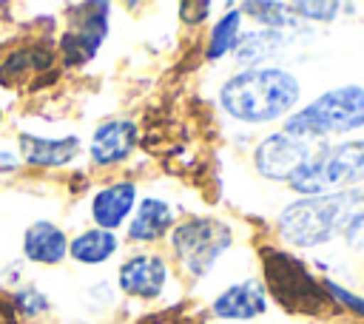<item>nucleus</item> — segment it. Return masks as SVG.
<instances>
[{
    "label": "nucleus",
    "mask_w": 364,
    "mask_h": 324,
    "mask_svg": "<svg viewBox=\"0 0 364 324\" xmlns=\"http://www.w3.org/2000/svg\"><path fill=\"white\" fill-rule=\"evenodd\" d=\"M299 80L284 68H245L219 88L222 108L242 122H273L299 105Z\"/></svg>",
    "instance_id": "f257e3e1"
},
{
    "label": "nucleus",
    "mask_w": 364,
    "mask_h": 324,
    "mask_svg": "<svg viewBox=\"0 0 364 324\" xmlns=\"http://www.w3.org/2000/svg\"><path fill=\"white\" fill-rule=\"evenodd\" d=\"M364 210V188L336 190L324 196H301L279 213V236L296 247H318Z\"/></svg>",
    "instance_id": "f03ea898"
},
{
    "label": "nucleus",
    "mask_w": 364,
    "mask_h": 324,
    "mask_svg": "<svg viewBox=\"0 0 364 324\" xmlns=\"http://www.w3.org/2000/svg\"><path fill=\"white\" fill-rule=\"evenodd\" d=\"M262 270H264V293H270L287 313L318 315L338 307L327 293L324 281H318L307 270V264L293 253L262 247Z\"/></svg>",
    "instance_id": "7ed1b4c3"
},
{
    "label": "nucleus",
    "mask_w": 364,
    "mask_h": 324,
    "mask_svg": "<svg viewBox=\"0 0 364 324\" xmlns=\"http://www.w3.org/2000/svg\"><path fill=\"white\" fill-rule=\"evenodd\" d=\"M355 128H364V88L353 82L324 91L284 119V134L304 142L350 134Z\"/></svg>",
    "instance_id": "20e7f679"
},
{
    "label": "nucleus",
    "mask_w": 364,
    "mask_h": 324,
    "mask_svg": "<svg viewBox=\"0 0 364 324\" xmlns=\"http://www.w3.org/2000/svg\"><path fill=\"white\" fill-rule=\"evenodd\" d=\"M358 182H364V139H347L316 148L310 162L290 179V188L301 196H324L358 188Z\"/></svg>",
    "instance_id": "39448f33"
},
{
    "label": "nucleus",
    "mask_w": 364,
    "mask_h": 324,
    "mask_svg": "<svg viewBox=\"0 0 364 324\" xmlns=\"http://www.w3.org/2000/svg\"><path fill=\"white\" fill-rule=\"evenodd\" d=\"M65 28L54 34V51L60 68H82L88 65L108 37L111 3H68L65 6Z\"/></svg>",
    "instance_id": "423d86ee"
},
{
    "label": "nucleus",
    "mask_w": 364,
    "mask_h": 324,
    "mask_svg": "<svg viewBox=\"0 0 364 324\" xmlns=\"http://www.w3.org/2000/svg\"><path fill=\"white\" fill-rule=\"evenodd\" d=\"M60 63L51 40L26 37L9 43L0 51V88L6 91H40L60 80Z\"/></svg>",
    "instance_id": "0eeeda50"
},
{
    "label": "nucleus",
    "mask_w": 364,
    "mask_h": 324,
    "mask_svg": "<svg viewBox=\"0 0 364 324\" xmlns=\"http://www.w3.org/2000/svg\"><path fill=\"white\" fill-rule=\"evenodd\" d=\"M230 227L213 216L185 219L171 227V250L188 276H205L213 261L230 247Z\"/></svg>",
    "instance_id": "6e6552de"
},
{
    "label": "nucleus",
    "mask_w": 364,
    "mask_h": 324,
    "mask_svg": "<svg viewBox=\"0 0 364 324\" xmlns=\"http://www.w3.org/2000/svg\"><path fill=\"white\" fill-rule=\"evenodd\" d=\"M313 145L304 142V139H296L284 131L279 134H270L264 136L259 145H256V153H253V165L256 171L264 176V179H273V182H290L313 156Z\"/></svg>",
    "instance_id": "1a4fd4ad"
},
{
    "label": "nucleus",
    "mask_w": 364,
    "mask_h": 324,
    "mask_svg": "<svg viewBox=\"0 0 364 324\" xmlns=\"http://www.w3.org/2000/svg\"><path fill=\"white\" fill-rule=\"evenodd\" d=\"M14 148L23 159V168L31 171H60L68 168L80 153H82V139L77 134L65 136H43L34 131H17L14 134Z\"/></svg>",
    "instance_id": "9d476101"
},
{
    "label": "nucleus",
    "mask_w": 364,
    "mask_h": 324,
    "mask_svg": "<svg viewBox=\"0 0 364 324\" xmlns=\"http://www.w3.org/2000/svg\"><path fill=\"white\" fill-rule=\"evenodd\" d=\"M165 284H168V261L159 253L136 250L128 259H122V264L117 267V287L131 298L151 301L162 296Z\"/></svg>",
    "instance_id": "9b49d317"
},
{
    "label": "nucleus",
    "mask_w": 364,
    "mask_h": 324,
    "mask_svg": "<svg viewBox=\"0 0 364 324\" xmlns=\"http://www.w3.org/2000/svg\"><path fill=\"white\" fill-rule=\"evenodd\" d=\"M136 139H139L136 122L125 117H114L94 128L85 153L94 168H117L136 151Z\"/></svg>",
    "instance_id": "f8f14e48"
},
{
    "label": "nucleus",
    "mask_w": 364,
    "mask_h": 324,
    "mask_svg": "<svg viewBox=\"0 0 364 324\" xmlns=\"http://www.w3.org/2000/svg\"><path fill=\"white\" fill-rule=\"evenodd\" d=\"M136 182L131 179H114L105 182L102 188H97L88 199V216L94 222V227L100 230H111L117 233L134 213L136 207Z\"/></svg>",
    "instance_id": "ddd939ff"
},
{
    "label": "nucleus",
    "mask_w": 364,
    "mask_h": 324,
    "mask_svg": "<svg viewBox=\"0 0 364 324\" xmlns=\"http://www.w3.org/2000/svg\"><path fill=\"white\" fill-rule=\"evenodd\" d=\"M20 256L37 267H60L68 259V233L54 219H34L20 236Z\"/></svg>",
    "instance_id": "4468645a"
},
{
    "label": "nucleus",
    "mask_w": 364,
    "mask_h": 324,
    "mask_svg": "<svg viewBox=\"0 0 364 324\" xmlns=\"http://www.w3.org/2000/svg\"><path fill=\"white\" fill-rule=\"evenodd\" d=\"M173 227V207L159 196L136 199L131 219L125 222V239L134 244H154Z\"/></svg>",
    "instance_id": "2eb2a0df"
},
{
    "label": "nucleus",
    "mask_w": 364,
    "mask_h": 324,
    "mask_svg": "<svg viewBox=\"0 0 364 324\" xmlns=\"http://www.w3.org/2000/svg\"><path fill=\"white\" fill-rule=\"evenodd\" d=\"M210 310H213V315L228 318V321H247L267 310V293L259 281L245 279V281H236L228 290H222L213 298Z\"/></svg>",
    "instance_id": "dca6fc26"
},
{
    "label": "nucleus",
    "mask_w": 364,
    "mask_h": 324,
    "mask_svg": "<svg viewBox=\"0 0 364 324\" xmlns=\"http://www.w3.org/2000/svg\"><path fill=\"white\" fill-rule=\"evenodd\" d=\"M119 250V236L100 227H82L80 233L68 236V259L82 267H100L111 261Z\"/></svg>",
    "instance_id": "f3484780"
},
{
    "label": "nucleus",
    "mask_w": 364,
    "mask_h": 324,
    "mask_svg": "<svg viewBox=\"0 0 364 324\" xmlns=\"http://www.w3.org/2000/svg\"><path fill=\"white\" fill-rule=\"evenodd\" d=\"M293 40H296L293 31H279V28H259V31H250V34H239V43L233 48L236 63L256 68L259 60H267L270 54L282 51Z\"/></svg>",
    "instance_id": "a211bd4d"
},
{
    "label": "nucleus",
    "mask_w": 364,
    "mask_h": 324,
    "mask_svg": "<svg viewBox=\"0 0 364 324\" xmlns=\"http://www.w3.org/2000/svg\"><path fill=\"white\" fill-rule=\"evenodd\" d=\"M6 293H9V298H11V304H14V310H17L23 324H40L54 310L51 298L37 284H31V281H20L17 287H11Z\"/></svg>",
    "instance_id": "6ab92c4d"
},
{
    "label": "nucleus",
    "mask_w": 364,
    "mask_h": 324,
    "mask_svg": "<svg viewBox=\"0 0 364 324\" xmlns=\"http://www.w3.org/2000/svg\"><path fill=\"white\" fill-rule=\"evenodd\" d=\"M239 26H242V11L239 9H228L216 20V26L210 28V37H208V45H205V57L208 60H219L228 51H233L236 43H239Z\"/></svg>",
    "instance_id": "aec40b11"
},
{
    "label": "nucleus",
    "mask_w": 364,
    "mask_h": 324,
    "mask_svg": "<svg viewBox=\"0 0 364 324\" xmlns=\"http://www.w3.org/2000/svg\"><path fill=\"white\" fill-rule=\"evenodd\" d=\"M245 14H250L253 20L262 23V28H279V31H293L299 28V17L290 11V3H245L242 6Z\"/></svg>",
    "instance_id": "412c9836"
},
{
    "label": "nucleus",
    "mask_w": 364,
    "mask_h": 324,
    "mask_svg": "<svg viewBox=\"0 0 364 324\" xmlns=\"http://www.w3.org/2000/svg\"><path fill=\"white\" fill-rule=\"evenodd\" d=\"M290 11L299 17V20H318V23H330L338 17L341 11V3H310V0H299V3H290Z\"/></svg>",
    "instance_id": "4be33fe9"
},
{
    "label": "nucleus",
    "mask_w": 364,
    "mask_h": 324,
    "mask_svg": "<svg viewBox=\"0 0 364 324\" xmlns=\"http://www.w3.org/2000/svg\"><path fill=\"white\" fill-rule=\"evenodd\" d=\"M324 287H327V293L333 296L336 304H344V310H350V313L364 318V298L361 296H355V293H350V290H344V287H338L333 281H324Z\"/></svg>",
    "instance_id": "5701e85b"
},
{
    "label": "nucleus",
    "mask_w": 364,
    "mask_h": 324,
    "mask_svg": "<svg viewBox=\"0 0 364 324\" xmlns=\"http://www.w3.org/2000/svg\"><path fill=\"white\" fill-rule=\"evenodd\" d=\"M23 171V159L14 142H0V176H17Z\"/></svg>",
    "instance_id": "b1692460"
},
{
    "label": "nucleus",
    "mask_w": 364,
    "mask_h": 324,
    "mask_svg": "<svg viewBox=\"0 0 364 324\" xmlns=\"http://www.w3.org/2000/svg\"><path fill=\"white\" fill-rule=\"evenodd\" d=\"M208 11H210V3L208 0H185V3H179V17L185 20V23H191V26H196V23H202L205 17H208Z\"/></svg>",
    "instance_id": "393cba45"
},
{
    "label": "nucleus",
    "mask_w": 364,
    "mask_h": 324,
    "mask_svg": "<svg viewBox=\"0 0 364 324\" xmlns=\"http://www.w3.org/2000/svg\"><path fill=\"white\" fill-rule=\"evenodd\" d=\"M344 239H347V244H353V247L364 244V210L344 227Z\"/></svg>",
    "instance_id": "a878e982"
},
{
    "label": "nucleus",
    "mask_w": 364,
    "mask_h": 324,
    "mask_svg": "<svg viewBox=\"0 0 364 324\" xmlns=\"http://www.w3.org/2000/svg\"><path fill=\"white\" fill-rule=\"evenodd\" d=\"M0 324H23L6 290H0Z\"/></svg>",
    "instance_id": "bb28decb"
},
{
    "label": "nucleus",
    "mask_w": 364,
    "mask_h": 324,
    "mask_svg": "<svg viewBox=\"0 0 364 324\" xmlns=\"http://www.w3.org/2000/svg\"><path fill=\"white\" fill-rule=\"evenodd\" d=\"M3 122H6V111H3V105H0V131H3Z\"/></svg>",
    "instance_id": "cd10ccee"
}]
</instances>
